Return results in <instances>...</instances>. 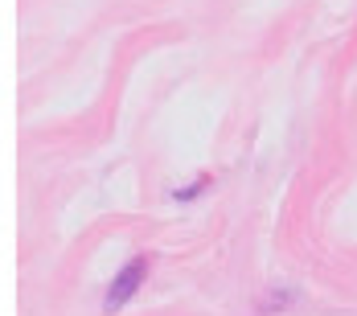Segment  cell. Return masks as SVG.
<instances>
[{"mask_svg":"<svg viewBox=\"0 0 357 316\" xmlns=\"http://www.w3.org/2000/svg\"><path fill=\"white\" fill-rule=\"evenodd\" d=\"M148 267H152V259H148V255H136L132 263H123V271H119L115 283L107 287V313H119V308L140 292L144 280H148Z\"/></svg>","mask_w":357,"mask_h":316,"instance_id":"6da1fadb","label":"cell"},{"mask_svg":"<svg viewBox=\"0 0 357 316\" xmlns=\"http://www.w3.org/2000/svg\"><path fill=\"white\" fill-rule=\"evenodd\" d=\"M206 185H210V176H202V181H197V185H189V189H177V202H189V197H197Z\"/></svg>","mask_w":357,"mask_h":316,"instance_id":"7a4b0ae2","label":"cell"}]
</instances>
